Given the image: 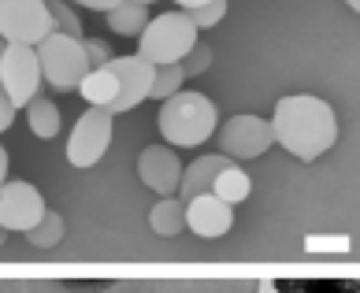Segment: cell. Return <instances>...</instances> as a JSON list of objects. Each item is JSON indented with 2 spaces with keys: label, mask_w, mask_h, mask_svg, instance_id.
<instances>
[{
  "label": "cell",
  "mask_w": 360,
  "mask_h": 293,
  "mask_svg": "<svg viewBox=\"0 0 360 293\" xmlns=\"http://www.w3.org/2000/svg\"><path fill=\"white\" fill-rule=\"evenodd\" d=\"M271 134L275 145H283L290 156H297L301 164H312V159L335 149L338 115L327 100L309 97V93H293V97H283L275 104Z\"/></svg>",
  "instance_id": "cell-1"
},
{
  "label": "cell",
  "mask_w": 360,
  "mask_h": 293,
  "mask_svg": "<svg viewBox=\"0 0 360 293\" xmlns=\"http://www.w3.org/2000/svg\"><path fill=\"white\" fill-rule=\"evenodd\" d=\"M219 126V108L205 93L179 89L167 100H160V134L171 149H197Z\"/></svg>",
  "instance_id": "cell-2"
},
{
  "label": "cell",
  "mask_w": 360,
  "mask_h": 293,
  "mask_svg": "<svg viewBox=\"0 0 360 293\" xmlns=\"http://www.w3.org/2000/svg\"><path fill=\"white\" fill-rule=\"evenodd\" d=\"M197 45V26L186 19V11H164L145 22L138 34V56L149 63H179Z\"/></svg>",
  "instance_id": "cell-3"
},
{
  "label": "cell",
  "mask_w": 360,
  "mask_h": 293,
  "mask_svg": "<svg viewBox=\"0 0 360 293\" xmlns=\"http://www.w3.org/2000/svg\"><path fill=\"white\" fill-rule=\"evenodd\" d=\"M34 52H37V67H41V82H49L52 89H60V93L78 89V82H82L86 71H89L82 41L60 34V30H52L45 41H37Z\"/></svg>",
  "instance_id": "cell-4"
},
{
  "label": "cell",
  "mask_w": 360,
  "mask_h": 293,
  "mask_svg": "<svg viewBox=\"0 0 360 293\" xmlns=\"http://www.w3.org/2000/svg\"><path fill=\"white\" fill-rule=\"evenodd\" d=\"M49 34V0H0V41L4 45H37Z\"/></svg>",
  "instance_id": "cell-5"
},
{
  "label": "cell",
  "mask_w": 360,
  "mask_h": 293,
  "mask_svg": "<svg viewBox=\"0 0 360 293\" xmlns=\"http://www.w3.org/2000/svg\"><path fill=\"white\" fill-rule=\"evenodd\" d=\"M216 130H219V152L238 159V164H242V159L264 156L275 145L271 119H260V115H234Z\"/></svg>",
  "instance_id": "cell-6"
},
{
  "label": "cell",
  "mask_w": 360,
  "mask_h": 293,
  "mask_svg": "<svg viewBox=\"0 0 360 293\" xmlns=\"http://www.w3.org/2000/svg\"><path fill=\"white\" fill-rule=\"evenodd\" d=\"M112 112L108 108H86V115L75 123L71 138H68V159L75 167H93L101 164L104 152H108L112 145Z\"/></svg>",
  "instance_id": "cell-7"
},
{
  "label": "cell",
  "mask_w": 360,
  "mask_h": 293,
  "mask_svg": "<svg viewBox=\"0 0 360 293\" xmlns=\"http://www.w3.org/2000/svg\"><path fill=\"white\" fill-rule=\"evenodd\" d=\"M0 86L15 108H26V100L41 93V67H37L34 45H4L0 60Z\"/></svg>",
  "instance_id": "cell-8"
},
{
  "label": "cell",
  "mask_w": 360,
  "mask_h": 293,
  "mask_svg": "<svg viewBox=\"0 0 360 293\" xmlns=\"http://www.w3.org/2000/svg\"><path fill=\"white\" fill-rule=\"evenodd\" d=\"M45 197L37 185L22 178H4L0 182V226L8 234H26L30 226L45 216Z\"/></svg>",
  "instance_id": "cell-9"
},
{
  "label": "cell",
  "mask_w": 360,
  "mask_h": 293,
  "mask_svg": "<svg viewBox=\"0 0 360 293\" xmlns=\"http://www.w3.org/2000/svg\"><path fill=\"white\" fill-rule=\"evenodd\" d=\"M108 67L119 78V97L112 100V115H123L130 108H138L141 100H149V89H153V74H156V63L141 60V56H112Z\"/></svg>",
  "instance_id": "cell-10"
},
{
  "label": "cell",
  "mask_w": 360,
  "mask_h": 293,
  "mask_svg": "<svg viewBox=\"0 0 360 293\" xmlns=\"http://www.w3.org/2000/svg\"><path fill=\"white\" fill-rule=\"evenodd\" d=\"M231 226H234V204L219 201L212 190L193 193L190 201H186V230H193L197 237L216 242V237H223L231 230Z\"/></svg>",
  "instance_id": "cell-11"
},
{
  "label": "cell",
  "mask_w": 360,
  "mask_h": 293,
  "mask_svg": "<svg viewBox=\"0 0 360 293\" xmlns=\"http://www.w3.org/2000/svg\"><path fill=\"white\" fill-rule=\"evenodd\" d=\"M138 178L160 197L179 193V178H182L179 152L171 145H149V149H141L138 152Z\"/></svg>",
  "instance_id": "cell-12"
},
{
  "label": "cell",
  "mask_w": 360,
  "mask_h": 293,
  "mask_svg": "<svg viewBox=\"0 0 360 293\" xmlns=\"http://www.w3.org/2000/svg\"><path fill=\"white\" fill-rule=\"evenodd\" d=\"M226 164H231V156H223V152L197 156L190 167H182V178H179V197H182V201H190L193 193H205V190H212V178H216Z\"/></svg>",
  "instance_id": "cell-13"
},
{
  "label": "cell",
  "mask_w": 360,
  "mask_h": 293,
  "mask_svg": "<svg viewBox=\"0 0 360 293\" xmlns=\"http://www.w3.org/2000/svg\"><path fill=\"white\" fill-rule=\"evenodd\" d=\"M75 93H82V100L93 104V108H112V100L119 97V78L108 63L104 67H89Z\"/></svg>",
  "instance_id": "cell-14"
},
{
  "label": "cell",
  "mask_w": 360,
  "mask_h": 293,
  "mask_svg": "<svg viewBox=\"0 0 360 293\" xmlns=\"http://www.w3.org/2000/svg\"><path fill=\"white\" fill-rule=\"evenodd\" d=\"M149 230L160 234V237H179L186 230V201L179 193H167L160 197L149 211Z\"/></svg>",
  "instance_id": "cell-15"
},
{
  "label": "cell",
  "mask_w": 360,
  "mask_h": 293,
  "mask_svg": "<svg viewBox=\"0 0 360 293\" xmlns=\"http://www.w3.org/2000/svg\"><path fill=\"white\" fill-rule=\"evenodd\" d=\"M22 112H26V123H30V130H34V134L41 138V141H49V138L60 134V123H63V119H60V108H56V100L45 97V93H37V97L26 100Z\"/></svg>",
  "instance_id": "cell-16"
},
{
  "label": "cell",
  "mask_w": 360,
  "mask_h": 293,
  "mask_svg": "<svg viewBox=\"0 0 360 293\" xmlns=\"http://www.w3.org/2000/svg\"><path fill=\"white\" fill-rule=\"evenodd\" d=\"M249 190H252V182H249V175L242 171L238 159H231V164L212 178V193H216L219 201H226V204H242L249 197Z\"/></svg>",
  "instance_id": "cell-17"
},
{
  "label": "cell",
  "mask_w": 360,
  "mask_h": 293,
  "mask_svg": "<svg viewBox=\"0 0 360 293\" xmlns=\"http://www.w3.org/2000/svg\"><path fill=\"white\" fill-rule=\"evenodd\" d=\"M104 15H108V30H115L119 37H138L145 30V22H149L145 4H130V0H119L112 11H104Z\"/></svg>",
  "instance_id": "cell-18"
},
{
  "label": "cell",
  "mask_w": 360,
  "mask_h": 293,
  "mask_svg": "<svg viewBox=\"0 0 360 293\" xmlns=\"http://www.w3.org/2000/svg\"><path fill=\"white\" fill-rule=\"evenodd\" d=\"M63 234H68V226H63V216H60V211H52V208H45V216L37 219L30 230H26V242L37 245V249H52V245H60V242H63Z\"/></svg>",
  "instance_id": "cell-19"
},
{
  "label": "cell",
  "mask_w": 360,
  "mask_h": 293,
  "mask_svg": "<svg viewBox=\"0 0 360 293\" xmlns=\"http://www.w3.org/2000/svg\"><path fill=\"white\" fill-rule=\"evenodd\" d=\"M49 15H52V30H60V34H68V37H78V41L86 37L82 19L75 15L71 0H49Z\"/></svg>",
  "instance_id": "cell-20"
},
{
  "label": "cell",
  "mask_w": 360,
  "mask_h": 293,
  "mask_svg": "<svg viewBox=\"0 0 360 293\" xmlns=\"http://www.w3.org/2000/svg\"><path fill=\"white\" fill-rule=\"evenodd\" d=\"M182 71H179V63H160L156 74H153V89H149V97L153 100H167L171 93H179L182 89Z\"/></svg>",
  "instance_id": "cell-21"
},
{
  "label": "cell",
  "mask_w": 360,
  "mask_h": 293,
  "mask_svg": "<svg viewBox=\"0 0 360 293\" xmlns=\"http://www.w3.org/2000/svg\"><path fill=\"white\" fill-rule=\"evenodd\" d=\"M186 19H190L197 30H212L216 22L226 19V0H208V4H201V8H190Z\"/></svg>",
  "instance_id": "cell-22"
},
{
  "label": "cell",
  "mask_w": 360,
  "mask_h": 293,
  "mask_svg": "<svg viewBox=\"0 0 360 293\" xmlns=\"http://www.w3.org/2000/svg\"><path fill=\"white\" fill-rule=\"evenodd\" d=\"M212 67V48L208 45H201L197 41L186 56L179 60V71H182V78H197V74H205Z\"/></svg>",
  "instance_id": "cell-23"
},
{
  "label": "cell",
  "mask_w": 360,
  "mask_h": 293,
  "mask_svg": "<svg viewBox=\"0 0 360 293\" xmlns=\"http://www.w3.org/2000/svg\"><path fill=\"white\" fill-rule=\"evenodd\" d=\"M82 52H86V63L89 67H104L115 52H112V45L104 41V37H82Z\"/></svg>",
  "instance_id": "cell-24"
},
{
  "label": "cell",
  "mask_w": 360,
  "mask_h": 293,
  "mask_svg": "<svg viewBox=\"0 0 360 293\" xmlns=\"http://www.w3.org/2000/svg\"><path fill=\"white\" fill-rule=\"evenodd\" d=\"M15 112H19V108L11 104V97L4 93V86H0V134H4V130L15 123Z\"/></svg>",
  "instance_id": "cell-25"
},
{
  "label": "cell",
  "mask_w": 360,
  "mask_h": 293,
  "mask_svg": "<svg viewBox=\"0 0 360 293\" xmlns=\"http://www.w3.org/2000/svg\"><path fill=\"white\" fill-rule=\"evenodd\" d=\"M75 4H82V8H89V11H112L119 0H75Z\"/></svg>",
  "instance_id": "cell-26"
},
{
  "label": "cell",
  "mask_w": 360,
  "mask_h": 293,
  "mask_svg": "<svg viewBox=\"0 0 360 293\" xmlns=\"http://www.w3.org/2000/svg\"><path fill=\"white\" fill-rule=\"evenodd\" d=\"M4 178H8V149L0 145V182H4Z\"/></svg>",
  "instance_id": "cell-27"
},
{
  "label": "cell",
  "mask_w": 360,
  "mask_h": 293,
  "mask_svg": "<svg viewBox=\"0 0 360 293\" xmlns=\"http://www.w3.org/2000/svg\"><path fill=\"white\" fill-rule=\"evenodd\" d=\"M179 4V11H190V8H201V4H208V0H175Z\"/></svg>",
  "instance_id": "cell-28"
},
{
  "label": "cell",
  "mask_w": 360,
  "mask_h": 293,
  "mask_svg": "<svg viewBox=\"0 0 360 293\" xmlns=\"http://www.w3.org/2000/svg\"><path fill=\"white\" fill-rule=\"evenodd\" d=\"M4 242H8V230H4V226H0V249H4Z\"/></svg>",
  "instance_id": "cell-29"
},
{
  "label": "cell",
  "mask_w": 360,
  "mask_h": 293,
  "mask_svg": "<svg viewBox=\"0 0 360 293\" xmlns=\"http://www.w3.org/2000/svg\"><path fill=\"white\" fill-rule=\"evenodd\" d=\"M345 8H353V11H356V8H360V0H345Z\"/></svg>",
  "instance_id": "cell-30"
},
{
  "label": "cell",
  "mask_w": 360,
  "mask_h": 293,
  "mask_svg": "<svg viewBox=\"0 0 360 293\" xmlns=\"http://www.w3.org/2000/svg\"><path fill=\"white\" fill-rule=\"evenodd\" d=\"M130 4H153V0H130Z\"/></svg>",
  "instance_id": "cell-31"
},
{
  "label": "cell",
  "mask_w": 360,
  "mask_h": 293,
  "mask_svg": "<svg viewBox=\"0 0 360 293\" xmlns=\"http://www.w3.org/2000/svg\"><path fill=\"white\" fill-rule=\"evenodd\" d=\"M0 60H4V41H0Z\"/></svg>",
  "instance_id": "cell-32"
}]
</instances>
